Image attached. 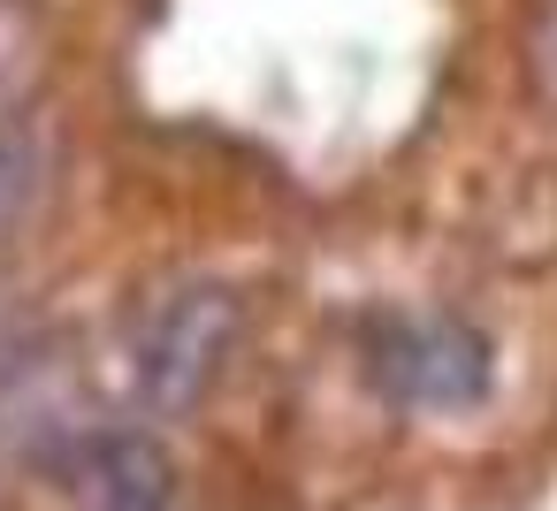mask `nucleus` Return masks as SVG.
<instances>
[{"label":"nucleus","instance_id":"1","mask_svg":"<svg viewBox=\"0 0 557 511\" xmlns=\"http://www.w3.org/2000/svg\"><path fill=\"white\" fill-rule=\"evenodd\" d=\"M237 344V298L222 283H169L131 321V397L153 420L191 412Z\"/></svg>","mask_w":557,"mask_h":511},{"label":"nucleus","instance_id":"2","mask_svg":"<svg viewBox=\"0 0 557 511\" xmlns=\"http://www.w3.org/2000/svg\"><path fill=\"white\" fill-rule=\"evenodd\" d=\"M374 382L412 412H466L488 397V336L458 313H412L374 336Z\"/></svg>","mask_w":557,"mask_h":511},{"label":"nucleus","instance_id":"3","mask_svg":"<svg viewBox=\"0 0 557 511\" xmlns=\"http://www.w3.org/2000/svg\"><path fill=\"white\" fill-rule=\"evenodd\" d=\"M77 511H169L176 503V465L146 427H77L54 450Z\"/></svg>","mask_w":557,"mask_h":511},{"label":"nucleus","instance_id":"4","mask_svg":"<svg viewBox=\"0 0 557 511\" xmlns=\"http://www.w3.org/2000/svg\"><path fill=\"white\" fill-rule=\"evenodd\" d=\"M54 184V146L32 115H0V237H16Z\"/></svg>","mask_w":557,"mask_h":511},{"label":"nucleus","instance_id":"5","mask_svg":"<svg viewBox=\"0 0 557 511\" xmlns=\"http://www.w3.org/2000/svg\"><path fill=\"white\" fill-rule=\"evenodd\" d=\"M39 70H47V32L24 0H0V115H32V92H39Z\"/></svg>","mask_w":557,"mask_h":511},{"label":"nucleus","instance_id":"6","mask_svg":"<svg viewBox=\"0 0 557 511\" xmlns=\"http://www.w3.org/2000/svg\"><path fill=\"white\" fill-rule=\"evenodd\" d=\"M527 85L557 115V0H549V9L534 16V32H527Z\"/></svg>","mask_w":557,"mask_h":511},{"label":"nucleus","instance_id":"7","mask_svg":"<svg viewBox=\"0 0 557 511\" xmlns=\"http://www.w3.org/2000/svg\"><path fill=\"white\" fill-rule=\"evenodd\" d=\"M39 344V328H32V313H24V298L9 290V283H0V366H9V359H24Z\"/></svg>","mask_w":557,"mask_h":511}]
</instances>
